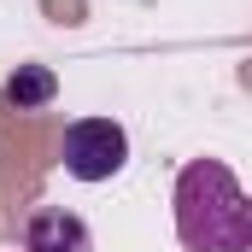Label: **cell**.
Masks as SVG:
<instances>
[{
    "instance_id": "obj_3",
    "label": "cell",
    "mask_w": 252,
    "mask_h": 252,
    "mask_svg": "<svg viewBox=\"0 0 252 252\" xmlns=\"http://www.w3.org/2000/svg\"><path fill=\"white\" fill-rule=\"evenodd\" d=\"M24 252H94L88 241V223L64 205H41L24 229Z\"/></svg>"
},
{
    "instance_id": "obj_2",
    "label": "cell",
    "mask_w": 252,
    "mask_h": 252,
    "mask_svg": "<svg viewBox=\"0 0 252 252\" xmlns=\"http://www.w3.org/2000/svg\"><path fill=\"white\" fill-rule=\"evenodd\" d=\"M59 158H64V170L76 182H112L124 170V158H129V135L112 118H76V124L64 129Z\"/></svg>"
},
{
    "instance_id": "obj_4",
    "label": "cell",
    "mask_w": 252,
    "mask_h": 252,
    "mask_svg": "<svg viewBox=\"0 0 252 252\" xmlns=\"http://www.w3.org/2000/svg\"><path fill=\"white\" fill-rule=\"evenodd\" d=\"M59 94V76L47 70V64H18L12 76H6V100L18 106V112H30V106H47Z\"/></svg>"
},
{
    "instance_id": "obj_1",
    "label": "cell",
    "mask_w": 252,
    "mask_h": 252,
    "mask_svg": "<svg viewBox=\"0 0 252 252\" xmlns=\"http://www.w3.org/2000/svg\"><path fill=\"white\" fill-rule=\"evenodd\" d=\"M176 235L188 252H252V193L223 158H188L176 176Z\"/></svg>"
}]
</instances>
